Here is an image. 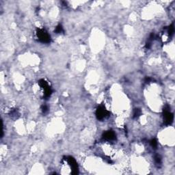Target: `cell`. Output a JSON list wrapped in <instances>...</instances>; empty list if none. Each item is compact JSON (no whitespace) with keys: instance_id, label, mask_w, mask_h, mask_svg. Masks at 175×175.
I'll list each match as a JSON object with an SVG mask.
<instances>
[{"instance_id":"obj_1","label":"cell","mask_w":175,"mask_h":175,"mask_svg":"<svg viewBox=\"0 0 175 175\" xmlns=\"http://www.w3.org/2000/svg\"><path fill=\"white\" fill-rule=\"evenodd\" d=\"M37 36L39 39L43 43H49L50 42V36L48 34L47 31L44 29H39L37 31Z\"/></svg>"},{"instance_id":"obj_2","label":"cell","mask_w":175,"mask_h":175,"mask_svg":"<svg viewBox=\"0 0 175 175\" xmlns=\"http://www.w3.org/2000/svg\"><path fill=\"white\" fill-rule=\"evenodd\" d=\"M164 121L166 124L169 125L173 121V115L172 113H170L169 109H165L164 110Z\"/></svg>"},{"instance_id":"obj_3","label":"cell","mask_w":175,"mask_h":175,"mask_svg":"<svg viewBox=\"0 0 175 175\" xmlns=\"http://www.w3.org/2000/svg\"><path fill=\"white\" fill-rule=\"evenodd\" d=\"M108 115V111L105 109L103 107H99L96 111V116H97L98 119H105L107 116Z\"/></svg>"},{"instance_id":"obj_4","label":"cell","mask_w":175,"mask_h":175,"mask_svg":"<svg viewBox=\"0 0 175 175\" xmlns=\"http://www.w3.org/2000/svg\"><path fill=\"white\" fill-rule=\"evenodd\" d=\"M103 136H104V138L107 140H112L115 138V134L113 131H109L105 132Z\"/></svg>"},{"instance_id":"obj_5","label":"cell","mask_w":175,"mask_h":175,"mask_svg":"<svg viewBox=\"0 0 175 175\" xmlns=\"http://www.w3.org/2000/svg\"><path fill=\"white\" fill-rule=\"evenodd\" d=\"M62 30H63L62 27V26H61V25H58V26L56 27V32L60 33V32H62Z\"/></svg>"}]
</instances>
